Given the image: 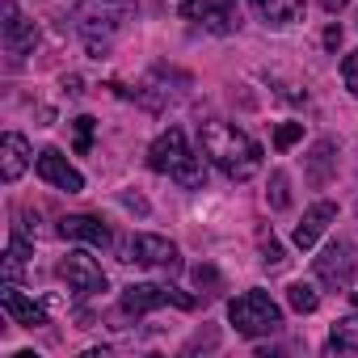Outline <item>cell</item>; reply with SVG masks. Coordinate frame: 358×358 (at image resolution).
I'll return each mask as SVG.
<instances>
[{
    "label": "cell",
    "instance_id": "obj_2",
    "mask_svg": "<svg viewBox=\"0 0 358 358\" xmlns=\"http://www.w3.org/2000/svg\"><path fill=\"white\" fill-rule=\"evenodd\" d=\"M148 164L156 173H164L169 182H177L182 190H203L207 186V164H203V156L186 143V131H177V127H169L164 135L152 139Z\"/></svg>",
    "mask_w": 358,
    "mask_h": 358
},
{
    "label": "cell",
    "instance_id": "obj_16",
    "mask_svg": "<svg viewBox=\"0 0 358 358\" xmlns=\"http://www.w3.org/2000/svg\"><path fill=\"white\" fill-rule=\"evenodd\" d=\"M249 5L266 26H295V22H303L308 0H249Z\"/></svg>",
    "mask_w": 358,
    "mask_h": 358
},
{
    "label": "cell",
    "instance_id": "obj_26",
    "mask_svg": "<svg viewBox=\"0 0 358 358\" xmlns=\"http://www.w3.org/2000/svg\"><path fill=\"white\" fill-rule=\"evenodd\" d=\"M324 47H329V51L341 47V26H329V30H324Z\"/></svg>",
    "mask_w": 358,
    "mask_h": 358
},
{
    "label": "cell",
    "instance_id": "obj_24",
    "mask_svg": "<svg viewBox=\"0 0 358 358\" xmlns=\"http://www.w3.org/2000/svg\"><path fill=\"white\" fill-rule=\"evenodd\" d=\"M299 135H303V122H282V127L274 131V148H278V152H287Z\"/></svg>",
    "mask_w": 358,
    "mask_h": 358
},
{
    "label": "cell",
    "instance_id": "obj_4",
    "mask_svg": "<svg viewBox=\"0 0 358 358\" xmlns=\"http://www.w3.org/2000/svg\"><path fill=\"white\" fill-rule=\"evenodd\" d=\"M228 320L241 337H266L282 329V308L266 291H245L228 303Z\"/></svg>",
    "mask_w": 358,
    "mask_h": 358
},
{
    "label": "cell",
    "instance_id": "obj_10",
    "mask_svg": "<svg viewBox=\"0 0 358 358\" xmlns=\"http://www.w3.org/2000/svg\"><path fill=\"white\" fill-rule=\"evenodd\" d=\"M34 169H38V177H43L47 186H55V190H64V194H80V190H85V177L68 164V156H64L59 148H43L38 160H34Z\"/></svg>",
    "mask_w": 358,
    "mask_h": 358
},
{
    "label": "cell",
    "instance_id": "obj_19",
    "mask_svg": "<svg viewBox=\"0 0 358 358\" xmlns=\"http://www.w3.org/2000/svg\"><path fill=\"white\" fill-rule=\"evenodd\" d=\"M26 253H30L26 236H13L9 241V253H5V282H17L26 274Z\"/></svg>",
    "mask_w": 358,
    "mask_h": 358
},
{
    "label": "cell",
    "instance_id": "obj_18",
    "mask_svg": "<svg viewBox=\"0 0 358 358\" xmlns=\"http://www.w3.org/2000/svg\"><path fill=\"white\" fill-rule=\"evenodd\" d=\"M329 350H333V354H358V316H345V320L333 324Z\"/></svg>",
    "mask_w": 358,
    "mask_h": 358
},
{
    "label": "cell",
    "instance_id": "obj_11",
    "mask_svg": "<svg viewBox=\"0 0 358 358\" xmlns=\"http://www.w3.org/2000/svg\"><path fill=\"white\" fill-rule=\"evenodd\" d=\"M182 13H186L190 22L215 30V34H228L232 22H236V0H186Z\"/></svg>",
    "mask_w": 358,
    "mask_h": 358
},
{
    "label": "cell",
    "instance_id": "obj_1",
    "mask_svg": "<svg viewBox=\"0 0 358 358\" xmlns=\"http://www.w3.org/2000/svg\"><path fill=\"white\" fill-rule=\"evenodd\" d=\"M199 143H203V156L220 173H228L232 182H249V177L262 169V143L253 135H245L241 127H232V122H220V118L203 122Z\"/></svg>",
    "mask_w": 358,
    "mask_h": 358
},
{
    "label": "cell",
    "instance_id": "obj_21",
    "mask_svg": "<svg viewBox=\"0 0 358 358\" xmlns=\"http://www.w3.org/2000/svg\"><path fill=\"white\" fill-rule=\"evenodd\" d=\"M262 266H266V270H282V266H287L282 245H278L274 236H266V232H262Z\"/></svg>",
    "mask_w": 358,
    "mask_h": 358
},
{
    "label": "cell",
    "instance_id": "obj_9",
    "mask_svg": "<svg viewBox=\"0 0 358 358\" xmlns=\"http://www.w3.org/2000/svg\"><path fill=\"white\" fill-rule=\"evenodd\" d=\"M0 13H5V26H0V30H5V55L13 64H22L38 47V30H34V22L22 17V9L13 5V0H5V9H0Z\"/></svg>",
    "mask_w": 358,
    "mask_h": 358
},
{
    "label": "cell",
    "instance_id": "obj_5",
    "mask_svg": "<svg viewBox=\"0 0 358 358\" xmlns=\"http://www.w3.org/2000/svg\"><path fill=\"white\" fill-rule=\"evenodd\" d=\"M316 278L324 287H333V291H350L358 282V253H354V245L350 241L324 245L320 257H316Z\"/></svg>",
    "mask_w": 358,
    "mask_h": 358
},
{
    "label": "cell",
    "instance_id": "obj_3",
    "mask_svg": "<svg viewBox=\"0 0 358 358\" xmlns=\"http://www.w3.org/2000/svg\"><path fill=\"white\" fill-rule=\"evenodd\" d=\"M127 17H131V0H80L76 5V34L85 38V51L93 59L110 55Z\"/></svg>",
    "mask_w": 358,
    "mask_h": 358
},
{
    "label": "cell",
    "instance_id": "obj_27",
    "mask_svg": "<svg viewBox=\"0 0 358 358\" xmlns=\"http://www.w3.org/2000/svg\"><path fill=\"white\" fill-rule=\"evenodd\" d=\"M345 5H350V0H320V9H324V13H341Z\"/></svg>",
    "mask_w": 358,
    "mask_h": 358
},
{
    "label": "cell",
    "instance_id": "obj_25",
    "mask_svg": "<svg viewBox=\"0 0 358 358\" xmlns=\"http://www.w3.org/2000/svg\"><path fill=\"white\" fill-rule=\"evenodd\" d=\"M341 80H345V89L358 97V51H354V55H345V64H341Z\"/></svg>",
    "mask_w": 358,
    "mask_h": 358
},
{
    "label": "cell",
    "instance_id": "obj_22",
    "mask_svg": "<svg viewBox=\"0 0 358 358\" xmlns=\"http://www.w3.org/2000/svg\"><path fill=\"white\" fill-rule=\"evenodd\" d=\"M266 203H270L274 211H287V207H291V194H287V173H274V177H270V194H266Z\"/></svg>",
    "mask_w": 358,
    "mask_h": 358
},
{
    "label": "cell",
    "instance_id": "obj_13",
    "mask_svg": "<svg viewBox=\"0 0 358 358\" xmlns=\"http://www.w3.org/2000/svg\"><path fill=\"white\" fill-rule=\"evenodd\" d=\"M59 236L64 241H85V245H93V249H110V228L97 220V215H64L59 220Z\"/></svg>",
    "mask_w": 358,
    "mask_h": 358
},
{
    "label": "cell",
    "instance_id": "obj_28",
    "mask_svg": "<svg viewBox=\"0 0 358 358\" xmlns=\"http://www.w3.org/2000/svg\"><path fill=\"white\" fill-rule=\"evenodd\" d=\"M350 299H354V303H358V291H350Z\"/></svg>",
    "mask_w": 358,
    "mask_h": 358
},
{
    "label": "cell",
    "instance_id": "obj_20",
    "mask_svg": "<svg viewBox=\"0 0 358 358\" xmlns=\"http://www.w3.org/2000/svg\"><path fill=\"white\" fill-rule=\"evenodd\" d=\"M287 303H291L295 312H316V308H320V295H316L312 282H291V287H287Z\"/></svg>",
    "mask_w": 358,
    "mask_h": 358
},
{
    "label": "cell",
    "instance_id": "obj_6",
    "mask_svg": "<svg viewBox=\"0 0 358 358\" xmlns=\"http://www.w3.org/2000/svg\"><path fill=\"white\" fill-rule=\"evenodd\" d=\"M194 308V295H182V291H173V287H160V282H131L122 291V312L127 316H143V312H156V308Z\"/></svg>",
    "mask_w": 358,
    "mask_h": 358
},
{
    "label": "cell",
    "instance_id": "obj_17",
    "mask_svg": "<svg viewBox=\"0 0 358 358\" xmlns=\"http://www.w3.org/2000/svg\"><path fill=\"white\" fill-rule=\"evenodd\" d=\"M333 173H337V143L333 139H320L312 148V156H308V182L320 190V186L333 182Z\"/></svg>",
    "mask_w": 358,
    "mask_h": 358
},
{
    "label": "cell",
    "instance_id": "obj_7",
    "mask_svg": "<svg viewBox=\"0 0 358 358\" xmlns=\"http://www.w3.org/2000/svg\"><path fill=\"white\" fill-rule=\"evenodd\" d=\"M122 262H135V266H152V270H177L182 257H177V245L164 241V236H152V232H139L122 245Z\"/></svg>",
    "mask_w": 358,
    "mask_h": 358
},
{
    "label": "cell",
    "instance_id": "obj_12",
    "mask_svg": "<svg viewBox=\"0 0 358 358\" xmlns=\"http://www.w3.org/2000/svg\"><path fill=\"white\" fill-rule=\"evenodd\" d=\"M333 220H337V207H333V203H324V199H320L316 207H308V211H303V220L295 224V236H291V241H295V249H303V253H308V249H316V241L329 232V224H333Z\"/></svg>",
    "mask_w": 358,
    "mask_h": 358
},
{
    "label": "cell",
    "instance_id": "obj_23",
    "mask_svg": "<svg viewBox=\"0 0 358 358\" xmlns=\"http://www.w3.org/2000/svg\"><path fill=\"white\" fill-rule=\"evenodd\" d=\"M72 127H76V152H89V148H93V127H97V122H93L89 114H80Z\"/></svg>",
    "mask_w": 358,
    "mask_h": 358
},
{
    "label": "cell",
    "instance_id": "obj_15",
    "mask_svg": "<svg viewBox=\"0 0 358 358\" xmlns=\"http://www.w3.org/2000/svg\"><path fill=\"white\" fill-rule=\"evenodd\" d=\"M0 308H5V312L13 316V324H22V329L47 324V312H43L34 299H26V295L17 291V282H5V291H0Z\"/></svg>",
    "mask_w": 358,
    "mask_h": 358
},
{
    "label": "cell",
    "instance_id": "obj_14",
    "mask_svg": "<svg viewBox=\"0 0 358 358\" xmlns=\"http://www.w3.org/2000/svg\"><path fill=\"white\" fill-rule=\"evenodd\" d=\"M26 164H30V139L22 131H9L5 139H0V177L13 186L17 177L26 173Z\"/></svg>",
    "mask_w": 358,
    "mask_h": 358
},
{
    "label": "cell",
    "instance_id": "obj_8",
    "mask_svg": "<svg viewBox=\"0 0 358 358\" xmlns=\"http://www.w3.org/2000/svg\"><path fill=\"white\" fill-rule=\"evenodd\" d=\"M59 278H64L76 295H97V291H106V270H101V262H97L93 253H85V249H72V253L59 262Z\"/></svg>",
    "mask_w": 358,
    "mask_h": 358
}]
</instances>
